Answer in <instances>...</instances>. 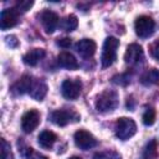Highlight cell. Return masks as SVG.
Segmentation results:
<instances>
[{
	"mask_svg": "<svg viewBox=\"0 0 159 159\" xmlns=\"http://www.w3.org/2000/svg\"><path fill=\"white\" fill-rule=\"evenodd\" d=\"M119 104V97L118 93L113 89H106L102 93H99L96 98V109L101 113H107L114 111Z\"/></svg>",
	"mask_w": 159,
	"mask_h": 159,
	"instance_id": "cell-1",
	"label": "cell"
},
{
	"mask_svg": "<svg viewBox=\"0 0 159 159\" xmlns=\"http://www.w3.org/2000/svg\"><path fill=\"white\" fill-rule=\"evenodd\" d=\"M119 46V40H117L113 36H109L106 39L102 48V55H101V62L102 67L107 68L113 65V62L117 58V50Z\"/></svg>",
	"mask_w": 159,
	"mask_h": 159,
	"instance_id": "cell-2",
	"label": "cell"
},
{
	"mask_svg": "<svg viewBox=\"0 0 159 159\" xmlns=\"http://www.w3.org/2000/svg\"><path fill=\"white\" fill-rule=\"evenodd\" d=\"M137 133V124L132 118L122 117L116 123V137L120 140H127Z\"/></svg>",
	"mask_w": 159,
	"mask_h": 159,
	"instance_id": "cell-3",
	"label": "cell"
},
{
	"mask_svg": "<svg viewBox=\"0 0 159 159\" xmlns=\"http://www.w3.org/2000/svg\"><path fill=\"white\" fill-rule=\"evenodd\" d=\"M134 30H135V34L139 37L147 39V37H149V36H152L154 34V31H155V22L148 15L138 16L135 22H134Z\"/></svg>",
	"mask_w": 159,
	"mask_h": 159,
	"instance_id": "cell-4",
	"label": "cell"
},
{
	"mask_svg": "<svg viewBox=\"0 0 159 159\" xmlns=\"http://www.w3.org/2000/svg\"><path fill=\"white\" fill-rule=\"evenodd\" d=\"M48 119H50L53 124H56V125H58V127H65V125H67V124H68L70 122H72V120L77 122V120L80 119V116H78L76 112H73V111H68V109H56V111L51 112V114L48 116Z\"/></svg>",
	"mask_w": 159,
	"mask_h": 159,
	"instance_id": "cell-5",
	"label": "cell"
},
{
	"mask_svg": "<svg viewBox=\"0 0 159 159\" xmlns=\"http://www.w3.org/2000/svg\"><path fill=\"white\" fill-rule=\"evenodd\" d=\"M82 83L78 78L76 80H65L61 84V93L66 99L73 101L77 99L81 94Z\"/></svg>",
	"mask_w": 159,
	"mask_h": 159,
	"instance_id": "cell-6",
	"label": "cell"
},
{
	"mask_svg": "<svg viewBox=\"0 0 159 159\" xmlns=\"http://www.w3.org/2000/svg\"><path fill=\"white\" fill-rule=\"evenodd\" d=\"M73 140H75V144L80 148V149H83V150H87V149H91L93 147L97 145V139L87 130H77L73 135Z\"/></svg>",
	"mask_w": 159,
	"mask_h": 159,
	"instance_id": "cell-7",
	"label": "cell"
},
{
	"mask_svg": "<svg viewBox=\"0 0 159 159\" xmlns=\"http://www.w3.org/2000/svg\"><path fill=\"white\" fill-rule=\"evenodd\" d=\"M144 60V52L140 45L138 43H130L127 47V51L124 53V61L125 63L130 65V66H135L139 65L140 62H143Z\"/></svg>",
	"mask_w": 159,
	"mask_h": 159,
	"instance_id": "cell-8",
	"label": "cell"
},
{
	"mask_svg": "<svg viewBox=\"0 0 159 159\" xmlns=\"http://www.w3.org/2000/svg\"><path fill=\"white\" fill-rule=\"evenodd\" d=\"M40 113L36 109H30L24 113L21 118V129L25 133H31L40 124Z\"/></svg>",
	"mask_w": 159,
	"mask_h": 159,
	"instance_id": "cell-9",
	"label": "cell"
},
{
	"mask_svg": "<svg viewBox=\"0 0 159 159\" xmlns=\"http://www.w3.org/2000/svg\"><path fill=\"white\" fill-rule=\"evenodd\" d=\"M40 20H41V24L47 34H52L60 24V19H58L57 14H55L51 10H43L40 15Z\"/></svg>",
	"mask_w": 159,
	"mask_h": 159,
	"instance_id": "cell-10",
	"label": "cell"
},
{
	"mask_svg": "<svg viewBox=\"0 0 159 159\" xmlns=\"http://www.w3.org/2000/svg\"><path fill=\"white\" fill-rule=\"evenodd\" d=\"M19 21V12L11 7V9H4L0 15V27L1 30H7L10 27H14Z\"/></svg>",
	"mask_w": 159,
	"mask_h": 159,
	"instance_id": "cell-11",
	"label": "cell"
},
{
	"mask_svg": "<svg viewBox=\"0 0 159 159\" xmlns=\"http://www.w3.org/2000/svg\"><path fill=\"white\" fill-rule=\"evenodd\" d=\"M97 48V45L91 39H82L76 43V51L82 56L83 58H89L94 55Z\"/></svg>",
	"mask_w": 159,
	"mask_h": 159,
	"instance_id": "cell-12",
	"label": "cell"
},
{
	"mask_svg": "<svg viewBox=\"0 0 159 159\" xmlns=\"http://www.w3.org/2000/svg\"><path fill=\"white\" fill-rule=\"evenodd\" d=\"M32 81H34V77L30 76V75H24V76H21V77L12 84V87H11L12 94L19 96V94L29 93L30 87H31V84H32Z\"/></svg>",
	"mask_w": 159,
	"mask_h": 159,
	"instance_id": "cell-13",
	"label": "cell"
},
{
	"mask_svg": "<svg viewBox=\"0 0 159 159\" xmlns=\"http://www.w3.org/2000/svg\"><path fill=\"white\" fill-rule=\"evenodd\" d=\"M46 93H47V84L41 78H34L32 84L29 91V94L36 101H42L45 98Z\"/></svg>",
	"mask_w": 159,
	"mask_h": 159,
	"instance_id": "cell-14",
	"label": "cell"
},
{
	"mask_svg": "<svg viewBox=\"0 0 159 159\" xmlns=\"http://www.w3.org/2000/svg\"><path fill=\"white\" fill-rule=\"evenodd\" d=\"M57 63L61 67L67 68V70H76V68H78V62H77L76 57L71 52H67V51H63V52L58 53Z\"/></svg>",
	"mask_w": 159,
	"mask_h": 159,
	"instance_id": "cell-15",
	"label": "cell"
},
{
	"mask_svg": "<svg viewBox=\"0 0 159 159\" xmlns=\"http://www.w3.org/2000/svg\"><path fill=\"white\" fill-rule=\"evenodd\" d=\"M45 55H46V52L43 48H32L27 53L24 55L22 61H24V63H26L29 66H36L37 62L45 57Z\"/></svg>",
	"mask_w": 159,
	"mask_h": 159,
	"instance_id": "cell-16",
	"label": "cell"
},
{
	"mask_svg": "<svg viewBox=\"0 0 159 159\" xmlns=\"http://www.w3.org/2000/svg\"><path fill=\"white\" fill-rule=\"evenodd\" d=\"M39 144L43 149H51L57 140V135L51 130H43L39 134Z\"/></svg>",
	"mask_w": 159,
	"mask_h": 159,
	"instance_id": "cell-17",
	"label": "cell"
},
{
	"mask_svg": "<svg viewBox=\"0 0 159 159\" xmlns=\"http://www.w3.org/2000/svg\"><path fill=\"white\" fill-rule=\"evenodd\" d=\"M140 83L143 86H153L159 83V71L157 68L147 70L139 78Z\"/></svg>",
	"mask_w": 159,
	"mask_h": 159,
	"instance_id": "cell-18",
	"label": "cell"
},
{
	"mask_svg": "<svg viewBox=\"0 0 159 159\" xmlns=\"http://www.w3.org/2000/svg\"><path fill=\"white\" fill-rule=\"evenodd\" d=\"M77 25H78V20H77V17L75 16V15H68V16H66L63 20H62V22H61V27L65 30V31H73L76 27H77Z\"/></svg>",
	"mask_w": 159,
	"mask_h": 159,
	"instance_id": "cell-19",
	"label": "cell"
},
{
	"mask_svg": "<svg viewBox=\"0 0 159 159\" xmlns=\"http://www.w3.org/2000/svg\"><path fill=\"white\" fill-rule=\"evenodd\" d=\"M155 155H157V140L153 139L145 145V148L143 150V158L144 159H153Z\"/></svg>",
	"mask_w": 159,
	"mask_h": 159,
	"instance_id": "cell-20",
	"label": "cell"
},
{
	"mask_svg": "<svg viewBox=\"0 0 159 159\" xmlns=\"http://www.w3.org/2000/svg\"><path fill=\"white\" fill-rule=\"evenodd\" d=\"M34 5V1L31 0H20L15 4L14 9L19 12V14H22V12H26L27 10H30V7Z\"/></svg>",
	"mask_w": 159,
	"mask_h": 159,
	"instance_id": "cell-21",
	"label": "cell"
},
{
	"mask_svg": "<svg viewBox=\"0 0 159 159\" xmlns=\"http://www.w3.org/2000/svg\"><path fill=\"white\" fill-rule=\"evenodd\" d=\"M112 82H113L114 84H118V86H127V84L130 82V76H129L128 73L116 75V76H113Z\"/></svg>",
	"mask_w": 159,
	"mask_h": 159,
	"instance_id": "cell-22",
	"label": "cell"
},
{
	"mask_svg": "<svg viewBox=\"0 0 159 159\" xmlns=\"http://www.w3.org/2000/svg\"><path fill=\"white\" fill-rule=\"evenodd\" d=\"M155 122V111L153 108H148L143 114V123L144 125H153Z\"/></svg>",
	"mask_w": 159,
	"mask_h": 159,
	"instance_id": "cell-23",
	"label": "cell"
},
{
	"mask_svg": "<svg viewBox=\"0 0 159 159\" xmlns=\"http://www.w3.org/2000/svg\"><path fill=\"white\" fill-rule=\"evenodd\" d=\"M1 159H12V152L10 144L4 138H1Z\"/></svg>",
	"mask_w": 159,
	"mask_h": 159,
	"instance_id": "cell-24",
	"label": "cell"
},
{
	"mask_svg": "<svg viewBox=\"0 0 159 159\" xmlns=\"http://www.w3.org/2000/svg\"><path fill=\"white\" fill-rule=\"evenodd\" d=\"M93 159H120V155L113 150H109V152L96 153L93 155Z\"/></svg>",
	"mask_w": 159,
	"mask_h": 159,
	"instance_id": "cell-25",
	"label": "cell"
},
{
	"mask_svg": "<svg viewBox=\"0 0 159 159\" xmlns=\"http://www.w3.org/2000/svg\"><path fill=\"white\" fill-rule=\"evenodd\" d=\"M149 52H150V56L153 58H155L158 62H159V39L155 40L153 43H150L149 46Z\"/></svg>",
	"mask_w": 159,
	"mask_h": 159,
	"instance_id": "cell-26",
	"label": "cell"
},
{
	"mask_svg": "<svg viewBox=\"0 0 159 159\" xmlns=\"http://www.w3.org/2000/svg\"><path fill=\"white\" fill-rule=\"evenodd\" d=\"M24 157H25L26 159H47V158L43 157L42 154L34 152L32 148H26V153H24Z\"/></svg>",
	"mask_w": 159,
	"mask_h": 159,
	"instance_id": "cell-27",
	"label": "cell"
},
{
	"mask_svg": "<svg viewBox=\"0 0 159 159\" xmlns=\"http://www.w3.org/2000/svg\"><path fill=\"white\" fill-rule=\"evenodd\" d=\"M5 41H6L7 46H10V47H12V48H15V47L19 46V40H17L16 36H14V35L6 36V37H5Z\"/></svg>",
	"mask_w": 159,
	"mask_h": 159,
	"instance_id": "cell-28",
	"label": "cell"
},
{
	"mask_svg": "<svg viewBox=\"0 0 159 159\" xmlns=\"http://www.w3.org/2000/svg\"><path fill=\"white\" fill-rule=\"evenodd\" d=\"M57 45H58L60 47L68 48V47L71 46V39H70V37H62V39H58Z\"/></svg>",
	"mask_w": 159,
	"mask_h": 159,
	"instance_id": "cell-29",
	"label": "cell"
},
{
	"mask_svg": "<svg viewBox=\"0 0 159 159\" xmlns=\"http://www.w3.org/2000/svg\"><path fill=\"white\" fill-rule=\"evenodd\" d=\"M70 159H82V158L81 157H71Z\"/></svg>",
	"mask_w": 159,
	"mask_h": 159,
	"instance_id": "cell-30",
	"label": "cell"
}]
</instances>
